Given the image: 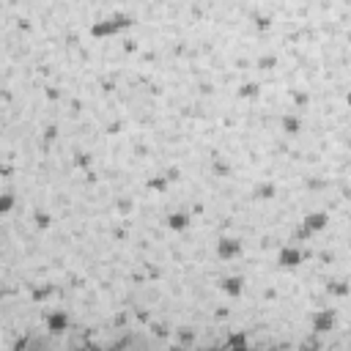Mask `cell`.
<instances>
[{"instance_id": "cell-1", "label": "cell", "mask_w": 351, "mask_h": 351, "mask_svg": "<svg viewBox=\"0 0 351 351\" xmlns=\"http://www.w3.org/2000/svg\"><path fill=\"white\" fill-rule=\"evenodd\" d=\"M25 351H52V348H49V343H44V340H33Z\"/></svg>"}]
</instances>
